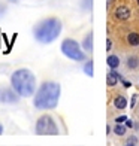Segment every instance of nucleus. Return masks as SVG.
I'll use <instances>...</instances> for the list:
<instances>
[{
	"label": "nucleus",
	"instance_id": "5701e85b",
	"mask_svg": "<svg viewBox=\"0 0 139 146\" xmlns=\"http://www.w3.org/2000/svg\"><path fill=\"white\" fill-rule=\"evenodd\" d=\"M2 133H3V125L0 124V134H2Z\"/></svg>",
	"mask_w": 139,
	"mask_h": 146
},
{
	"label": "nucleus",
	"instance_id": "6e6552de",
	"mask_svg": "<svg viewBox=\"0 0 139 146\" xmlns=\"http://www.w3.org/2000/svg\"><path fill=\"white\" fill-rule=\"evenodd\" d=\"M114 106H115V109H120V110L126 109L127 108V98L123 96H117L114 98Z\"/></svg>",
	"mask_w": 139,
	"mask_h": 146
},
{
	"label": "nucleus",
	"instance_id": "7ed1b4c3",
	"mask_svg": "<svg viewBox=\"0 0 139 146\" xmlns=\"http://www.w3.org/2000/svg\"><path fill=\"white\" fill-rule=\"evenodd\" d=\"M60 33H61V23L58 18H46L39 24H36L35 29H33L35 39L43 45L54 42L60 36Z\"/></svg>",
	"mask_w": 139,
	"mask_h": 146
},
{
	"label": "nucleus",
	"instance_id": "ddd939ff",
	"mask_svg": "<svg viewBox=\"0 0 139 146\" xmlns=\"http://www.w3.org/2000/svg\"><path fill=\"white\" fill-rule=\"evenodd\" d=\"M138 66H139V58L136 55H132L127 58V67L129 69L135 70V69H138Z\"/></svg>",
	"mask_w": 139,
	"mask_h": 146
},
{
	"label": "nucleus",
	"instance_id": "a211bd4d",
	"mask_svg": "<svg viewBox=\"0 0 139 146\" xmlns=\"http://www.w3.org/2000/svg\"><path fill=\"white\" fill-rule=\"evenodd\" d=\"M126 121H127V116H126V115H121V116H118L117 119H115V122H126Z\"/></svg>",
	"mask_w": 139,
	"mask_h": 146
},
{
	"label": "nucleus",
	"instance_id": "aec40b11",
	"mask_svg": "<svg viewBox=\"0 0 139 146\" xmlns=\"http://www.w3.org/2000/svg\"><path fill=\"white\" fill-rule=\"evenodd\" d=\"M112 48V40H111V39H108V40H106V49L109 51Z\"/></svg>",
	"mask_w": 139,
	"mask_h": 146
},
{
	"label": "nucleus",
	"instance_id": "b1692460",
	"mask_svg": "<svg viewBox=\"0 0 139 146\" xmlns=\"http://www.w3.org/2000/svg\"><path fill=\"white\" fill-rule=\"evenodd\" d=\"M9 2H11V3H18L19 0H9Z\"/></svg>",
	"mask_w": 139,
	"mask_h": 146
},
{
	"label": "nucleus",
	"instance_id": "393cba45",
	"mask_svg": "<svg viewBox=\"0 0 139 146\" xmlns=\"http://www.w3.org/2000/svg\"><path fill=\"white\" fill-rule=\"evenodd\" d=\"M112 2H115V0H108V3H109V5H111Z\"/></svg>",
	"mask_w": 139,
	"mask_h": 146
},
{
	"label": "nucleus",
	"instance_id": "1a4fd4ad",
	"mask_svg": "<svg viewBox=\"0 0 139 146\" xmlns=\"http://www.w3.org/2000/svg\"><path fill=\"white\" fill-rule=\"evenodd\" d=\"M118 79H120V76L115 73V70L114 72H111V73H108V76H106V84L109 85V87H115V85L118 84Z\"/></svg>",
	"mask_w": 139,
	"mask_h": 146
},
{
	"label": "nucleus",
	"instance_id": "f03ea898",
	"mask_svg": "<svg viewBox=\"0 0 139 146\" xmlns=\"http://www.w3.org/2000/svg\"><path fill=\"white\" fill-rule=\"evenodd\" d=\"M11 85L19 97H31L36 92V78L29 69H18L12 73Z\"/></svg>",
	"mask_w": 139,
	"mask_h": 146
},
{
	"label": "nucleus",
	"instance_id": "4be33fe9",
	"mask_svg": "<svg viewBox=\"0 0 139 146\" xmlns=\"http://www.w3.org/2000/svg\"><path fill=\"white\" fill-rule=\"evenodd\" d=\"M126 127H127V128H132V127H133V122L127 119V121H126Z\"/></svg>",
	"mask_w": 139,
	"mask_h": 146
},
{
	"label": "nucleus",
	"instance_id": "39448f33",
	"mask_svg": "<svg viewBox=\"0 0 139 146\" xmlns=\"http://www.w3.org/2000/svg\"><path fill=\"white\" fill-rule=\"evenodd\" d=\"M36 134L39 136H55L58 134V128L55 121L49 115H43L36 121Z\"/></svg>",
	"mask_w": 139,
	"mask_h": 146
},
{
	"label": "nucleus",
	"instance_id": "2eb2a0df",
	"mask_svg": "<svg viewBox=\"0 0 139 146\" xmlns=\"http://www.w3.org/2000/svg\"><path fill=\"white\" fill-rule=\"evenodd\" d=\"M84 73L87 76H93V61H87L84 66Z\"/></svg>",
	"mask_w": 139,
	"mask_h": 146
},
{
	"label": "nucleus",
	"instance_id": "4468645a",
	"mask_svg": "<svg viewBox=\"0 0 139 146\" xmlns=\"http://www.w3.org/2000/svg\"><path fill=\"white\" fill-rule=\"evenodd\" d=\"M126 131H127V127H126V125H121L120 122H117V124H115L114 133H115L117 136H124V134H126Z\"/></svg>",
	"mask_w": 139,
	"mask_h": 146
},
{
	"label": "nucleus",
	"instance_id": "f257e3e1",
	"mask_svg": "<svg viewBox=\"0 0 139 146\" xmlns=\"http://www.w3.org/2000/svg\"><path fill=\"white\" fill-rule=\"evenodd\" d=\"M60 92H61L60 84L52 82V81H46L35 92L33 104H35L36 109H41V110L55 109L58 104V98H60Z\"/></svg>",
	"mask_w": 139,
	"mask_h": 146
},
{
	"label": "nucleus",
	"instance_id": "dca6fc26",
	"mask_svg": "<svg viewBox=\"0 0 139 146\" xmlns=\"http://www.w3.org/2000/svg\"><path fill=\"white\" fill-rule=\"evenodd\" d=\"M82 8L84 11H90L91 9V6H93V0H82Z\"/></svg>",
	"mask_w": 139,
	"mask_h": 146
},
{
	"label": "nucleus",
	"instance_id": "6ab92c4d",
	"mask_svg": "<svg viewBox=\"0 0 139 146\" xmlns=\"http://www.w3.org/2000/svg\"><path fill=\"white\" fill-rule=\"evenodd\" d=\"M136 100H138V96L135 94L133 97H132V102H130V108H135V106H136Z\"/></svg>",
	"mask_w": 139,
	"mask_h": 146
},
{
	"label": "nucleus",
	"instance_id": "423d86ee",
	"mask_svg": "<svg viewBox=\"0 0 139 146\" xmlns=\"http://www.w3.org/2000/svg\"><path fill=\"white\" fill-rule=\"evenodd\" d=\"M19 102V96L14 88L6 85H0V103L3 104H17Z\"/></svg>",
	"mask_w": 139,
	"mask_h": 146
},
{
	"label": "nucleus",
	"instance_id": "0eeeda50",
	"mask_svg": "<svg viewBox=\"0 0 139 146\" xmlns=\"http://www.w3.org/2000/svg\"><path fill=\"white\" fill-rule=\"evenodd\" d=\"M130 8L129 6H118V8L115 9V18L117 19H129L130 18Z\"/></svg>",
	"mask_w": 139,
	"mask_h": 146
},
{
	"label": "nucleus",
	"instance_id": "a878e982",
	"mask_svg": "<svg viewBox=\"0 0 139 146\" xmlns=\"http://www.w3.org/2000/svg\"><path fill=\"white\" fill-rule=\"evenodd\" d=\"M138 2H139V0H138Z\"/></svg>",
	"mask_w": 139,
	"mask_h": 146
},
{
	"label": "nucleus",
	"instance_id": "9d476101",
	"mask_svg": "<svg viewBox=\"0 0 139 146\" xmlns=\"http://www.w3.org/2000/svg\"><path fill=\"white\" fill-rule=\"evenodd\" d=\"M82 48L85 51H91L93 49V33H88L82 40Z\"/></svg>",
	"mask_w": 139,
	"mask_h": 146
},
{
	"label": "nucleus",
	"instance_id": "9b49d317",
	"mask_svg": "<svg viewBox=\"0 0 139 146\" xmlns=\"http://www.w3.org/2000/svg\"><path fill=\"white\" fill-rule=\"evenodd\" d=\"M106 64L109 66L111 69H117L118 66H120V58H118L117 55H109L106 58Z\"/></svg>",
	"mask_w": 139,
	"mask_h": 146
},
{
	"label": "nucleus",
	"instance_id": "f3484780",
	"mask_svg": "<svg viewBox=\"0 0 139 146\" xmlns=\"http://www.w3.org/2000/svg\"><path fill=\"white\" fill-rule=\"evenodd\" d=\"M138 143V139L135 137V136H130L129 139H127V142H126V145L127 146H133V145H136Z\"/></svg>",
	"mask_w": 139,
	"mask_h": 146
},
{
	"label": "nucleus",
	"instance_id": "412c9836",
	"mask_svg": "<svg viewBox=\"0 0 139 146\" xmlns=\"http://www.w3.org/2000/svg\"><path fill=\"white\" fill-rule=\"evenodd\" d=\"M120 79H121V78H120ZM121 81H123V85H124L126 88H129V87H132V84H130V82H127V81H124V79H121Z\"/></svg>",
	"mask_w": 139,
	"mask_h": 146
},
{
	"label": "nucleus",
	"instance_id": "f8f14e48",
	"mask_svg": "<svg viewBox=\"0 0 139 146\" xmlns=\"http://www.w3.org/2000/svg\"><path fill=\"white\" fill-rule=\"evenodd\" d=\"M127 40H129V45L132 46H139V33H135V31L129 33Z\"/></svg>",
	"mask_w": 139,
	"mask_h": 146
},
{
	"label": "nucleus",
	"instance_id": "20e7f679",
	"mask_svg": "<svg viewBox=\"0 0 139 146\" xmlns=\"http://www.w3.org/2000/svg\"><path fill=\"white\" fill-rule=\"evenodd\" d=\"M61 52L74 61H84L85 54L81 51V46L74 39H64L61 43Z\"/></svg>",
	"mask_w": 139,
	"mask_h": 146
}]
</instances>
